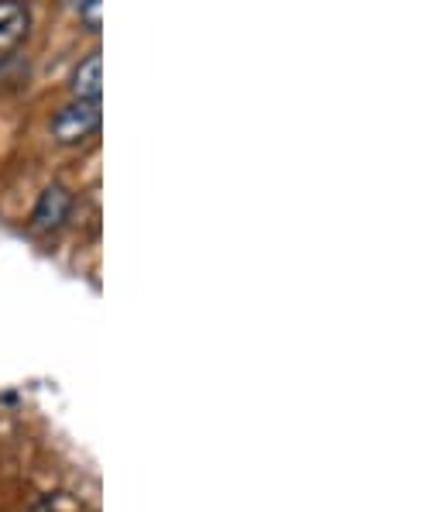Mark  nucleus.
Instances as JSON below:
<instances>
[{"label":"nucleus","instance_id":"obj_4","mask_svg":"<svg viewBox=\"0 0 443 512\" xmlns=\"http://www.w3.org/2000/svg\"><path fill=\"white\" fill-rule=\"evenodd\" d=\"M69 90H73V97L79 100H100V90H104V83H100V52H90L79 62Z\"/></svg>","mask_w":443,"mask_h":512},{"label":"nucleus","instance_id":"obj_2","mask_svg":"<svg viewBox=\"0 0 443 512\" xmlns=\"http://www.w3.org/2000/svg\"><path fill=\"white\" fill-rule=\"evenodd\" d=\"M69 214H73V193H69L62 183L45 186L35 203V210H31V231L35 234L59 231V227L69 220Z\"/></svg>","mask_w":443,"mask_h":512},{"label":"nucleus","instance_id":"obj_1","mask_svg":"<svg viewBox=\"0 0 443 512\" xmlns=\"http://www.w3.org/2000/svg\"><path fill=\"white\" fill-rule=\"evenodd\" d=\"M100 121H104V117H100V100H79V97H73L66 107L55 110L49 131H52L55 145L76 148V145H83V141H90L93 135H97Z\"/></svg>","mask_w":443,"mask_h":512},{"label":"nucleus","instance_id":"obj_5","mask_svg":"<svg viewBox=\"0 0 443 512\" xmlns=\"http://www.w3.org/2000/svg\"><path fill=\"white\" fill-rule=\"evenodd\" d=\"M100 14H104V0H79V21H83L93 35H97L100 25H104V18H100Z\"/></svg>","mask_w":443,"mask_h":512},{"label":"nucleus","instance_id":"obj_3","mask_svg":"<svg viewBox=\"0 0 443 512\" xmlns=\"http://www.w3.org/2000/svg\"><path fill=\"white\" fill-rule=\"evenodd\" d=\"M31 14L18 0H0V62L7 59L28 38Z\"/></svg>","mask_w":443,"mask_h":512}]
</instances>
